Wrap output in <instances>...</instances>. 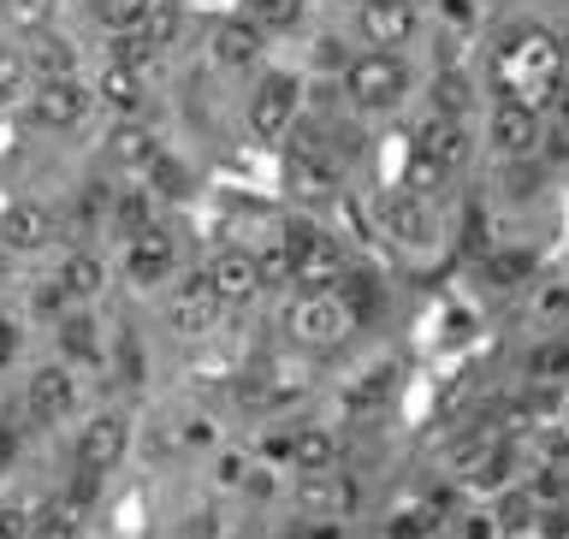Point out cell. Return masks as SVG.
<instances>
[{"instance_id":"obj_3","label":"cell","mask_w":569,"mask_h":539,"mask_svg":"<svg viewBox=\"0 0 569 539\" xmlns=\"http://www.w3.org/2000/svg\"><path fill=\"white\" fill-rule=\"evenodd\" d=\"M279 327H284V338H291V345H302V350H332L338 338L356 327V315H350L332 291H302V297L284 302V320H279Z\"/></svg>"},{"instance_id":"obj_48","label":"cell","mask_w":569,"mask_h":539,"mask_svg":"<svg viewBox=\"0 0 569 539\" xmlns=\"http://www.w3.org/2000/svg\"><path fill=\"white\" fill-rule=\"evenodd\" d=\"M12 350H18V332L7 327V315H0V362H12Z\"/></svg>"},{"instance_id":"obj_11","label":"cell","mask_w":569,"mask_h":539,"mask_svg":"<svg viewBox=\"0 0 569 539\" xmlns=\"http://www.w3.org/2000/svg\"><path fill=\"white\" fill-rule=\"evenodd\" d=\"M416 154L439 160L445 172H457V167H469V154H475V137H469V124H462V119L427 113V119H421V131H416Z\"/></svg>"},{"instance_id":"obj_23","label":"cell","mask_w":569,"mask_h":539,"mask_svg":"<svg viewBox=\"0 0 569 539\" xmlns=\"http://www.w3.org/2000/svg\"><path fill=\"white\" fill-rule=\"evenodd\" d=\"M24 539H83V510L71 498H48V505L30 510V533Z\"/></svg>"},{"instance_id":"obj_30","label":"cell","mask_w":569,"mask_h":539,"mask_svg":"<svg viewBox=\"0 0 569 539\" xmlns=\"http://www.w3.org/2000/svg\"><path fill=\"white\" fill-rule=\"evenodd\" d=\"M505 480H510V451H505V445H487V451L469 462V487H480V492H505Z\"/></svg>"},{"instance_id":"obj_35","label":"cell","mask_w":569,"mask_h":539,"mask_svg":"<svg viewBox=\"0 0 569 539\" xmlns=\"http://www.w3.org/2000/svg\"><path fill=\"white\" fill-rule=\"evenodd\" d=\"M302 18V0H249V24L261 30H291Z\"/></svg>"},{"instance_id":"obj_39","label":"cell","mask_w":569,"mask_h":539,"mask_svg":"<svg viewBox=\"0 0 569 539\" xmlns=\"http://www.w3.org/2000/svg\"><path fill=\"white\" fill-rule=\"evenodd\" d=\"M30 510L24 498H0V539H24L30 533Z\"/></svg>"},{"instance_id":"obj_43","label":"cell","mask_w":569,"mask_h":539,"mask_svg":"<svg viewBox=\"0 0 569 539\" xmlns=\"http://www.w3.org/2000/svg\"><path fill=\"white\" fill-rule=\"evenodd\" d=\"M462 539H498L492 516H462Z\"/></svg>"},{"instance_id":"obj_20","label":"cell","mask_w":569,"mask_h":539,"mask_svg":"<svg viewBox=\"0 0 569 539\" xmlns=\"http://www.w3.org/2000/svg\"><path fill=\"white\" fill-rule=\"evenodd\" d=\"M284 457H291L302 475H332V462L345 457V439H338L332 427H297L291 445H284Z\"/></svg>"},{"instance_id":"obj_33","label":"cell","mask_w":569,"mask_h":539,"mask_svg":"<svg viewBox=\"0 0 569 539\" xmlns=\"http://www.w3.org/2000/svg\"><path fill=\"white\" fill-rule=\"evenodd\" d=\"M0 18L24 36H42L48 18H53V0H0Z\"/></svg>"},{"instance_id":"obj_14","label":"cell","mask_w":569,"mask_h":539,"mask_svg":"<svg viewBox=\"0 0 569 539\" xmlns=\"http://www.w3.org/2000/svg\"><path fill=\"white\" fill-rule=\"evenodd\" d=\"M284 184H291L297 202H332L338 196V167H332V154H320V149H297L291 160H284Z\"/></svg>"},{"instance_id":"obj_8","label":"cell","mask_w":569,"mask_h":539,"mask_svg":"<svg viewBox=\"0 0 569 539\" xmlns=\"http://www.w3.org/2000/svg\"><path fill=\"white\" fill-rule=\"evenodd\" d=\"M89 119V89L78 78H42L30 89V124L42 131H78Z\"/></svg>"},{"instance_id":"obj_32","label":"cell","mask_w":569,"mask_h":539,"mask_svg":"<svg viewBox=\"0 0 569 539\" xmlns=\"http://www.w3.org/2000/svg\"><path fill=\"white\" fill-rule=\"evenodd\" d=\"M154 42H149V36H142V24L137 30H113V48H107V60H113V66H131V71H142V66H149L154 60Z\"/></svg>"},{"instance_id":"obj_22","label":"cell","mask_w":569,"mask_h":539,"mask_svg":"<svg viewBox=\"0 0 569 539\" xmlns=\"http://www.w3.org/2000/svg\"><path fill=\"white\" fill-rule=\"evenodd\" d=\"M24 66H30V78H36V83H42V78H71V71H78V48H71L66 36L42 30V36H30Z\"/></svg>"},{"instance_id":"obj_13","label":"cell","mask_w":569,"mask_h":539,"mask_svg":"<svg viewBox=\"0 0 569 539\" xmlns=\"http://www.w3.org/2000/svg\"><path fill=\"white\" fill-rule=\"evenodd\" d=\"M540 137H546L540 107L498 96V107H492V142H498V149H505V154H533V149H540Z\"/></svg>"},{"instance_id":"obj_34","label":"cell","mask_w":569,"mask_h":539,"mask_svg":"<svg viewBox=\"0 0 569 539\" xmlns=\"http://www.w3.org/2000/svg\"><path fill=\"white\" fill-rule=\"evenodd\" d=\"M149 7L154 0H89V12H96L107 30H137L142 18H149Z\"/></svg>"},{"instance_id":"obj_19","label":"cell","mask_w":569,"mask_h":539,"mask_svg":"<svg viewBox=\"0 0 569 539\" xmlns=\"http://www.w3.org/2000/svg\"><path fill=\"white\" fill-rule=\"evenodd\" d=\"M261 48H267V30L249 24V18H226V24H213V60H220L226 71L256 66Z\"/></svg>"},{"instance_id":"obj_7","label":"cell","mask_w":569,"mask_h":539,"mask_svg":"<svg viewBox=\"0 0 569 539\" xmlns=\"http://www.w3.org/2000/svg\"><path fill=\"white\" fill-rule=\"evenodd\" d=\"M124 451H131V421H124V416L107 409V416H89L83 421V433H78V469L83 475H101L107 480L124 462Z\"/></svg>"},{"instance_id":"obj_44","label":"cell","mask_w":569,"mask_h":539,"mask_svg":"<svg viewBox=\"0 0 569 539\" xmlns=\"http://www.w3.org/2000/svg\"><path fill=\"white\" fill-rule=\"evenodd\" d=\"M540 315H569V291H563V285H551V291L540 297Z\"/></svg>"},{"instance_id":"obj_12","label":"cell","mask_w":569,"mask_h":539,"mask_svg":"<svg viewBox=\"0 0 569 539\" xmlns=\"http://www.w3.org/2000/svg\"><path fill=\"white\" fill-rule=\"evenodd\" d=\"M362 36L373 48H391L398 53L409 36H416V24H421V12H416V0H362Z\"/></svg>"},{"instance_id":"obj_47","label":"cell","mask_w":569,"mask_h":539,"mask_svg":"<svg viewBox=\"0 0 569 539\" xmlns=\"http://www.w3.org/2000/svg\"><path fill=\"white\" fill-rule=\"evenodd\" d=\"M12 451H18V439H12V427H0V475L12 469Z\"/></svg>"},{"instance_id":"obj_9","label":"cell","mask_w":569,"mask_h":539,"mask_svg":"<svg viewBox=\"0 0 569 539\" xmlns=\"http://www.w3.org/2000/svg\"><path fill=\"white\" fill-rule=\"evenodd\" d=\"M24 409H30L36 427H60L71 409H78V380H71V368L66 362L36 368L30 386H24Z\"/></svg>"},{"instance_id":"obj_27","label":"cell","mask_w":569,"mask_h":539,"mask_svg":"<svg viewBox=\"0 0 569 539\" xmlns=\"http://www.w3.org/2000/svg\"><path fill=\"white\" fill-rule=\"evenodd\" d=\"M24 96H30V66H24V48L0 42V113H7V107H18Z\"/></svg>"},{"instance_id":"obj_5","label":"cell","mask_w":569,"mask_h":539,"mask_svg":"<svg viewBox=\"0 0 569 539\" xmlns=\"http://www.w3.org/2000/svg\"><path fill=\"white\" fill-rule=\"evenodd\" d=\"M297 107H302V83L291 78V71H267V78L256 83V96H249V131L256 137H284L297 124Z\"/></svg>"},{"instance_id":"obj_29","label":"cell","mask_w":569,"mask_h":539,"mask_svg":"<svg viewBox=\"0 0 569 539\" xmlns=\"http://www.w3.org/2000/svg\"><path fill=\"white\" fill-rule=\"evenodd\" d=\"M480 273H487V285H522L533 279V249H498L480 261Z\"/></svg>"},{"instance_id":"obj_31","label":"cell","mask_w":569,"mask_h":539,"mask_svg":"<svg viewBox=\"0 0 569 539\" xmlns=\"http://www.w3.org/2000/svg\"><path fill=\"white\" fill-rule=\"evenodd\" d=\"M154 202L160 196H149V190H124V196H113V226L131 238V231H142V226H154Z\"/></svg>"},{"instance_id":"obj_4","label":"cell","mask_w":569,"mask_h":539,"mask_svg":"<svg viewBox=\"0 0 569 539\" xmlns=\"http://www.w3.org/2000/svg\"><path fill=\"white\" fill-rule=\"evenodd\" d=\"M345 89H350V101L362 107V113H391V107L409 96V66L391 48H373V53H362V60H350Z\"/></svg>"},{"instance_id":"obj_38","label":"cell","mask_w":569,"mask_h":539,"mask_svg":"<svg viewBox=\"0 0 569 539\" xmlns=\"http://www.w3.org/2000/svg\"><path fill=\"white\" fill-rule=\"evenodd\" d=\"M427 533H433V510H403V516H391V522H386V539H427Z\"/></svg>"},{"instance_id":"obj_42","label":"cell","mask_w":569,"mask_h":539,"mask_svg":"<svg viewBox=\"0 0 569 539\" xmlns=\"http://www.w3.org/2000/svg\"><path fill=\"white\" fill-rule=\"evenodd\" d=\"M184 539H220V516H213V510L190 516V522H184Z\"/></svg>"},{"instance_id":"obj_17","label":"cell","mask_w":569,"mask_h":539,"mask_svg":"<svg viewBox=\"0 0 569 539\" xmlns=\"http://www.w3.org/2000/svg\"><path fill=\"white\" fill-rule=\"evenodd\" d=\"M380 226L391 231L398 243H427L433 238V220H427V196H409V190H386L380 196Z\"/></svg>"},{"instance_id":"obj_41","label":"cell","mask_w":569,"mask_h":539,"mask_svg":"<svg viewBox=\"0 0 569 539\" xmlns=\"http://www.w3.org/2000/svg\"><path fill=\"white\" fill-rule=\"evenodd\" d=\"M540 539H569V510H563V505H551V510L540 516Z\"/></svg>"},{"instance_id":"obj_16","label":"cell","mask_w":569,"mask_h":539,"mask_svg":"<svg viewBox=\"0 0 569 539\" xmlns=\"http://www.w3.org/2000/svg\"><path fill=\"white\" fill-rule=\"evenodd\" d=\"M208 285L220 302H256L261 297V273H256V256L249 249H220L208 267Z\"/></svg>"},{"instance_id":"obj_26","label":"cell","mask_w":569,"mask_h":539,"mask_svg":"<svg viewBox=\"0 0 569 539\" xmlns=\"http://www.w3.org/2000/svg\"><path fill=\"white\" fill-rule=\"evenodd\" d=\"M107 154L119 160V167H149V160L160 154V142L149 124H119L113 137H107Z\"/></svg>"},{"instance_id":"obj_15","label":"cell","mask_w":569,"mask_h":539,"mask_svg":"<svg viewBox=\"0 0 569 539\" xmlns=\"http://www.w3.org/2000/svg\"><path fill=\"white\" fill-rule=\"evenodd\" d=\"M53 238V213L42 202H7L0 208V249H12V256H30V249H42Z\"/></svg>"},{"instance_id":"obj_21","label":"cell","mask_w":569,"mask_h":539,"mask_svg":"<svg viewBox=\"0 0 569 539\" xmlns=\"http://www.w3.org/2000/svg\"><path fill=\"white\" fill-rule=\"evenodd\" d=\"M53 291H60L66 302H96L107 291V267L89 256V249H78V256L60 261V279H53Z\"/></svg>"},{"instance_id":"obj_1","label":"cell","mask_w":569,"mask_h":539,"mask_svg":"<svg viewBox=\"0 0 569 539\" xmlns=\"http://www.w3.org/2000/svg\"><path fill=\"white\" fill-rule=\"evenodd\" d=\"M563 78V53L551 30H516L505 48H498V96L540 107Z\"/></svg>"},{"instance_id":"obj_45","label":"cell","mask_w":569,"mask_h":539,"mask_svg":"<svg viewBox=\"0 0 569 539\" xmlns=\"http://www.w3.org/2000/svg\"><path fill=\"white\" fill-rule=\"evenodd\" d=\"M184 439H190V445H202V451H208V445H213V421H190V427H184Z\"/></svg>"},{"instance_id":"obj_25","label":"cell","mask_w":569,"mask_h":539,"mask_svg":"<svg viewBox=\"0 0 569 539\" xmlns=\"http://www.w3.org/2000/svg\"><path fill=\"white\" fill-rule=\"evenodd\" d=\"M96 96H101L107 107H119V113H137V107H142V71H131V66H113V60H107V66H101V83H96Z\"/></svg>"},{"instance_id":"obj_49","label":"cell","mask_w":569,"mask_h":539,"mask_svg":"<svg viewBox=\"0 0 569 539\" xmlns=\"http://www.w3.org/2000/svg\"><path fill=\"white\" fill-rule=\"evenodd\" d=\"M558 101H563V124H569V83H563V96H558Z\"/></svg>"},{"instance_id":"obj_37","label":"cell","mask_w":569,"mask_h":539,"mask_svg":"<svg viewBox=\"0 0 569 539\" xmlns=\"http://www.w3.org/2000/svg\"><path fill=\"white\" fill-rule=\"evenodd\" d=\"M528 373H533V380H563V373H569V345H540L528 356Z\"/></svg>"},{"instance_id":"obj_36","label":"cell","mask_w":569,"mask_h":539,"mask_svg":"<svg viewBox=\"0 0 569 539\" xmlns=\"http://www.w3.org/2000/svg\"><path fill=\"white\" fill-rule=\"evenodd\" d=\"M445 178H451V172H445L439 167V160H427V154H409V196H433V190H445Z\"/></svg>"},{"instance_id":"obj_50","label":"cell","mask_w":569,"mask_h":539,"mask_svg":"<svg viewBox=\"0 0 569 539\" xmlns=\"http://www.w3.org/2000/svg\"><path fill=\"white\" fill-rule=\"evenodd\" d=\"M302 7H309V0H302Z\"/></svg>"},{"instance_id":"obj_46","label":"cell","mask_w":569,"mask_h":539,"mask_svg":"<svg viewBox=\"0 0 569 539\" xmlns=\"http://www.w3.org/2000/svg\"><path fill=\"white\" fill-rule=\"evenodd\" d=\"M338 528L332 522H315V528H291V533H284V539H332Z\"/></svg>"},{"instance_id":"obj_10","label":"cell","mask_w":569,"mask_h":539,"mask_svg":"<svg viewBox=\"0 0 569 539\" xmlns=\"http://www.w3.org/2000/svg\"><path fill=\"white\" fill-rule=\"evenodd\" d=\"M220 309H226V302L213 297L208 273H190L184 285H178V297L167 302V320H172V332L202 338V332H213V320H220Z\"/></svg>"},{"instance_id":"obj_2","label":"cell","mask_w":569,"mask_h":539,"mask_svg":"<svg viewBox=\"0 0 569 539\" xmlns=\"http://www.w3.org/2000/svg\"><path fill=\"white\" fill-rule=\"evenodd\" d=\"M284 256H291V285L297 291H338V279L350 273L345 243H332L327 231H315L309 220L284 226Z\"/></svg>"},{"instance_id":"obj_28","label":"cell","mask_w":569,"mask_h":539,"mask_svg":"<svg viewBox=\"0 0 569 539\" xmlns=\"http://www.w3.org/2000/svg\"><path fill=\"white\" fill-rule=\"evenodd\" d=\"M469 107H475V83L462 78V71H445V78H433V113L469 119Z\"/></svg>"},{"instance_id":"obj_18","label":"cell","mask_w":569,"mask_h":539,"mask_svg":"<svg viewBox=\"0 0 569 539\" xmlns=\"http://www.w3.org/2000/svg\"><path fill=\"white\" fill-rule=\"evenodd\" d=\"M362 505V487L356 480H332V475H309V487H297V510L320 516V522H338Z\"/></svg>"},{"instance_id":"obj_24","label":"cell","mask_w":569,"mask_h":539,"mask_svg":"<svg viewBox=\"0 0 569 539\" xmlns=\"http://www.w3.org/2000/svg\"><path fill=\"white\" fill-rule=\"evenodd\" d=\"M60 356H66V362H101V332H96V320H89V315H66L60 320Z\"/></svg>"},{"instance_id":"obj_40","label":"cell","mask_w":569,"mask_h":539,"mask_svg":"<svg viewBox=\"0 0 569 539\" xmlns=\"http://www.w3.org/2000/svg\"><path fill=\"white\" fill-rule=\"evenodd\" d=\"M528 498H540V505H563V498H569V475H563V469H546V475L528 487Z\"/></svg>"},{"instance_id":"obj_6","label":"cell","mask_w":569,"mask_h":539,"mask_svg":"<svg viewBox=\"0 0 569 539\" xmlns=\"http://www.w3.org/2000/svg\"><path fill=\"white\" fill-rule=\"evenodd\" d=\"M178 267V231L172 226H142V231H131L124 238V273H131V285H167V273Z\"/></svg>"}]
</instances>
